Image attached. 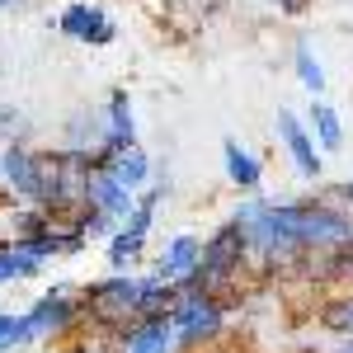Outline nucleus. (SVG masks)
<instances>
[{"instance_id":"nucleus-1","label":"nucleus","mask_w":353,"mask_h":353,"mask_svg":"<svg viewBox=\"0 0 353 353\" xmlns=\"http://www.w3.org/2000/svg\"><path fill=\"white\" fill-rule=\"evenodd\" d=\"M250 259V245H245L241 226L236 221H221L217 231L203 241V259H198V273H193L189 283L179 288V292H212L221 297V288L241 273V264Z\"/></svg>"},{"instance_id":"nucleus-2","label":"nucleus","mask_w":353,"mask_h":353,"mask_svg":"<svg viewBox=\"0 0 353 353\" xmlns=\"http://www.w3.org/2000/svg\"><path fill=\"white\" fill-rule=\"evenodd\" d=\"M170 321H174V339H179V344H203V339L221 334L226 306H221V297H212V292H179Z\"/></svg>"},{"instance_id":"nucleus-3","label":"nucleus","mask_w":353,"mask_h":353,"mask_svg":"<svg viewBox=\"0 0 353 353\" xmlns=\"http://www.w3.org/2000/svg\"><path fill=\"white\" fill-rule=\"evenodd\" d=\"M278 141H283V151H288V161H292V170H297L301 179H321L325 156H321L316 137L306 132V123L292 109H278Z\"/></svg>"},{"instance_id":"nucleus-4","label":"nucleus","mask_w":353,"mask_h":353,"mask_svg":"<svg viewBox=\"0 0 353 353\" xmlns=\"http://www.w3.org/2000/svg\"><path fill=\"white\" fill-rule=\"evenodd\" d=\"M76 316H81V301L66 288H52L28 306V330H33V339H57V334H66L76 325Z\"/></svg>"},{"instance_id":"nucleus-5","label":"nucleus","mask_w":353,"mask_h":353,"mask_svg":"<svg viewBox=\"0 0 353 353\" xmlns=\"http://www.w3.org/2000/svg\"><path fill=\"white\" fill-rule=\"evenodd\" d=\"M5 184L14 189V198H24L38 208V193H43V151H28V146H5V165H0Z\"/></svg>"},{"instance_id":"nucleus-6","label":"nucleus","mask_w":353,"mask_h":353,"mask_svg":"<svg viewBox=\"0 0 353 353\" xmlns=\"http://www.w3.org/2000/svg\"><path fill=\"white\" fill-rule=\"evenodd\" d=\"M81 208H90V212H104V217H113L118 226L132 217V208H137V193H128L118 179H113L109 170H94L90 174V184H85V198H81Z\"/></svg>"},{"instance_id":"nucleus-7","label":"nucleus","mask_w":353,"mask_h":353,"mask_svg":"<svg viewBox=\"0 0 353 353\" xmlns=\"http://www.w3.org/2000/svg\"><path fill=\"white\" fill-rule=\"evenodd\" d=\"M198 259H203V241H198V236H174V241L161 250V259H156V278L184 288L193 273H198Z\"/></svg>"},{"instance_id":"nucleus-8","label":"nucleus","mask_w":353,"mask_h":353,"mask_svg":"<svg viewBox=\"0 0 353 353\" xmlns=\"http://www.w3.org/2000/svg\"><path fill=\"white\" fill-rule=\"evenodd\" d=\"M118 339H123V353H170L174 344H179L170 316H146V321L128 325Z\"/></svg>"},{"instance_id":"nucleus-9","label":"nucleus","mask_w":353,"mask_h":353,"mask_svg":"<svg viewBox=\"0 0 353 353\" xmlns=\"http://www.w3.org/2000/svg\"><path fill=\"white\" fill-rule=\"evenodd\" d=\"M221 170H226V179H231L241 193H259V184H264V165H259V156H250L236 137L221 141Z\"/></svg>"},{"instance_id":"nucleus-10","label":"nucleus","mask_w":353,"mask_h":353,"mask_svg":"<svg viewBox=\"0 0 353 353\" xmlns=\"http://www.w3.org/2000/svg\"><path fill=\"white\" fill-rule=\"evenodd\" d=\"M306 132L316 137L321 151H339V146H344V118L334 113V104L311 99V109H306Z\"/></svg>"},{"instance_id":"nucleus-11","label":"nucleus","mask_w":353,"mask_h":353,"mask_svg":"<svg viewBox=\"0 0 353 353\" xmlns=\"http://www.w3.org/2000/svg\"><path fill=\"white\" fill-rule=\"evenodd\" d=\"M104 170H109V174H113V179H118V184H123L128 193H141L146 184H151V156H146L141 146H128V151H118V156H113Z\"/></svg>"},{"instance_id":"nucleus-12","label":"nucleus","mask_w":353,"mask_h":353,"mask_svg":"<svg viewBox=\"0 0 353 353\" xmlns=\"http://www.w3.org/2000/svg\"><path fill=\"white\" fill-rule=\"evenodd\" d=\"M141 245H146V236H132V231L123 226V231L109 241V269L113 273H128L137 259H141Z\"/></svg>"},{"instance_id":"nucleus-13","label":"nucleus","mask_w":353,"mask_h":353,"mask_svg":"<svg viewBox=\"0 0 353 353\" xmlns=\"http://www.w3.org/2000/svg\"><path fill=\"white\" fill-rule=\"evenodd\" d=\"M292 66H297V81L306 85L316 99H325V71H321V61H316V52H311V43H297Z\"/></svg>"},{"instance_id":"nucleus-14","label":"nucleus","mask_w":353,"mask_h":353,"mask_svg":"<svg viewBox=\"0 0 353 353\" xmlns=\"http://www.w3.org/2000/svg\"><path fill=\"white\" fill-rule=\"evenodd\" d=\"M33 344V330H28V311H5L0 316V353Z\"/></svg>"},{"instance_id":"nucleus-15","label":"nucleus","mask_w":353,"mask_h":353,"mask_svg":"<svg viewBox=\"0 0 353 353\" xmlns=\"http://www.w3.org/2000/svg\"><path fill=\"white\" fill-rule=\"evenodd\" d=\"M90 14H94V5H90V0H71V5L57 14V33H66V38H76V43H81Z\"/></svg>"},{"instance_id":"nucleus-16","label":"nucleus","mask_w":353,"mask_h":353,"mask_svg":"<svg viewBox=\"0 0 353 353\" xmlns=\"http://www.w3.org/2000/svg\"><path fill=\"white\" fill-rule=\"evenodd\" d=\"M43 264L38 259H28V254H19L14 245L10 250H0V283H14V278H28V273H38Z\"/></svg>"},{"instance_id":"nucleus-17","label":"nucleus","mask_w":353,"mask_h":353,"mask_svg":"<svg viewBox=\"0 0 353 353\" xmlns=\"http://www.w3.org/2000/svg\"><path fill=\"white\" fill-rule=\"evenodd\" d=\"M113 38H118V24H113L99 5H94V14H90V24H85V38H81V43H90V48H109Z\"/></svg>"},{"instance_id":"nucleus-18","label":"nucleus","mask_w":353,"mask_h":353,"mask_svg":"<svg viewBox=\"0 0 353 353\" xmlns=\"http://www.w3.org/2000/svg\"><path fill=\"white\" fill-rule=\"evenodd\" d=\"M325 325L334 330V334H344V339H349V334H353V297H339L334 306H330V311H325Z\"/></svg>"},{"instance_id":"nucleus-19","label":"nucleus","mask_w":353,"mask_h":353,"mask_svg":"<svg viewBox=\"0 0 353 353\" xmlns=\"http://www.w3.org/2000/svg\"><path fill=\"white\" fill-rule=\"evenodd\" d=\"M10 132H19V113L10 104H0V137H10Z\"/></svg>"},{"instance_id":"nucleus-20","label":"nucleus","mask_w":353,"mask_h":353,"mask_svg":"<svg viewBox=\"0 0 353 353\" xmlns=\"http://www.w3.org/2000/svg\"><path fill=\"white\" fill-rule=\"evenodd\" d=\"M334 353H353V334H349V339H339V349H334Z\"/></svg>"},{"instance_id":"nucleus-21","label":"nucleus","mask_w":353,"mask_h":353,"mask_svg":"<svg viewBox=\"0 0 353 353\" xmlns=\"http://www.w3.org/2000/svg\"><path fill=\"white\" fill-rule=\"evenodd\" d=\"M0 165H5V137H0Z\"/></svg>"},{"instance_id":"nucleus-22","label":"nucleus","mask_w":353,"mask_h":353,"mask_svg":"<svg viewBox=\"0 0 353 353\" xmlns=\"http://www.w3.org/2000/svg\"><path fill=\"white\" fill-rule=\"evenodd\" d=\"M0 76H5V57H0Z\"/></svg>"},{"instance_id":"nucleus-23","label":"nucleus","mask_w":353,"mask_h":353,"mask_svg":"<svg viewBox=\"0 0 353 353\" xmlns=\"http://www.w3.org/2000/svg\"><path fill=\"white\" fill-rule=\"evenodd\" d=\"M5 5H14V0H0V10H5Z\"/></svg>"},{"instance_id":"nucleus-24","label":"nucleus","mask_w":353,"mask_h":353,"mask_svg":"<svg viewBox=\"0 0 353 353\" xmlns=\"http://www.w3.org/2000/svg\"><path fill=\"white\" fill-rule=\"evenodd\" d=\"M85 353H104V349H85Z\"/></svg>"}]
</instances>
